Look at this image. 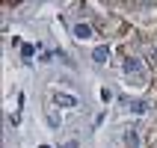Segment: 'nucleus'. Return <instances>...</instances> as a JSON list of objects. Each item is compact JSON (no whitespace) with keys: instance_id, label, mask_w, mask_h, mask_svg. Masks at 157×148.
<instances>
[{"instance_id":"obj_6","label":"nucleus","mask_w":157,"mask_h":148,"mask_svg":"<svg viewBox=\"0 0 157 148\" xmlns=\"http://www.w3.org/2000/svg\"><path fill=\"white\" fill-rule=\"evenodd\" d=\"M33 53H36V47H33V44H21V56H24V59H30Z\"/></svg>"},{"instance_id":"obj_3","label":"nucleus","mask_w":157,"mask_h":148,"mask_svg":"<svg viewBox=\"0 0 157 148\" xmlns=\"http://www.w3.org/2000/svg\"><path fill=\"white\" fill-rule=\"evenodd\" d=\"M56 107H77V98H74V95H62V92H59V95H56Z\"/></svg>"},{"instance_id":"obj_5","label":"nucleus","mask_w":157,"mask_h":148,"mask_svg":"<svg viewBox=\"0 0 157 148\" xmlns=\"http://www.w3.org/2000/svg\"><path fill=\"white\" fill-rule=\"evenodd\" d=\"M124 139H128V145L136 148V145H140V133H136V131H128V133H124Z\"/></svg>"},{"instance_id":"obj_7","label":"nucleus","mask_w":157,"mask_h":148,"mask_svg":"<svg viewBox=\"0 0 157 148\" xmlns=\"http://www.w3.org/2000/svg\"><path fill=\"white\" fill-rule=\"evenodd\" d=\"M131 110H133V113H145V104H142V101H133Z\"/></svg>"},{"instance_id":"obj_2","label":"nucleus","mask_w":157,"mask_h":148,"mask_svg":"<svg viewBox=\"0 0 157 148\" xmlns=\"http://www.w3.org/2000/svg\"><path fill=\"white\" fill-rule=\"evenodd\" d=\"M74 39H80V42L83 39H92V27L89 24H74Z\"/></svg>"},{"instance_id":"obj_4","label":"nucleus","mask_w":157,"mask_h":148,"mask_svg":"<svg viewBox=\"0 0 157 148\" xmlns=\"http://www.w3.org/2000/svg\"><path fill=\"white\" fill-rule=\"evenodd\" d=\"M124 71H128V74H140V71H142L140 59H128V62H124Z\"/></svg>"},{"instance_id":"obj_1","label":"nucleus","mask_w":157,"mask_h":148,"mask_svg":"<svg viewBox=\"0 0 157 148\" xmlns=\"http://www.w3.org/2000/svg\"><path fill=\"white\" fill-rule=\"evenodd\" d=\"M92 59H95L98 65H104V62L110 59V44H101V47H95V53H92Z\"/></svg>"}]
</instances>
